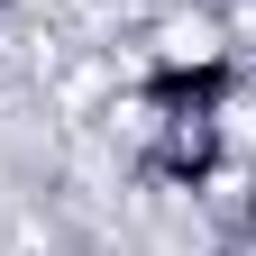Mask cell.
Masks as SVG:
<instances>
[{
	"label": "cell",
	"instance_id": "cell-3",
	"mask_svg": "<svg viewBox=\"0 0 256 256\" xmlns=\"http://www.w3.org/2000/svg\"><path fill=\"white\" fill-rule=\"evenodd\" d=\"M238 256H256V192H238Z\"/></svg>",
	"mask_w": 256,
	"mask_h": 256
},
{
	"label": "cell",
	"instance_id": "cell-1",
	"mask_svg": "<svg viewBox=\"0 0 256 256\" xmlns=\"http://www.w3.org/2000/svg\"><path fill=\"white\" fill-rule=\"evenodd\" d=\"M238 92H247V55L202 37V46H156L128 74V110L138 119H229Z\"/></svg>",
	"mask_w": 256,
	"mask_h": 256
},
{
	"label": "cell",
	"instance_id": "cell-2",
	"mask_svg": "<svg viewBox=\"0 0 256 256\" xmlns=\"http://www.w3.org/2000/svg\"><path fill=\"white\" fill-rule=\"evenodd\" d=\"M238 165L229 146V119H146L138 156H128V174H138L146 192H174V202H202V192H220Z\"/></svg>",
	"mask_w": 256,
	"mask_h": 256
},
{
	"label": "cell",
	"instance_id": "cell-4",
	"mask_svg": "<svg viewBox=\"0 0 256 256\" xmlns=\"http://www.w3.org/2000/svg\"><path fill=\"white\" fill-rule=\"evenodd\" d=\"M0 10H18V0H0Z\"/></svg>",
	"mask_w": 256,
	"mask_h": 256
}]
</instances>
